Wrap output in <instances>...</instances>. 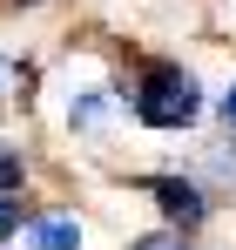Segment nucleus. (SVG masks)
I'll return each mask as SVG.
<instances>
[{
    "label": "nucleus",
    "mask_w": 236,
    "mask_h": 250,
    "mask_svg": "<svg viewBox=\"0 0 236 250\" xmlns=\"http://www.w3.org/2000/svg\"><path fill=\"white\" fill-rule=\"evenodd\" d=\"M14 244L20 250H81V216L75 209H27Z\"/></svg>",
    "instance_id": "nucleus-3"
},
{
    "label": "nucleus",
    "mask_w": 236,
    "mask_h": 250,
    "mask_svg": "<svg viewBox=\"0 0 236 250\" xmlns=\"http://www.w3.org/2000/svg\"><path fill=\"white\" fill-rule=\"evenodd\" d=\"M121 108H128L142 128L176 135V128L202 122L209 95H202L196 68H182L176 54H135V68H128V82H121Z\"/></svg>",
    "instance_id": "nucleus-1"
},
{
    "label": "nucleus",
    "mask_w": 236,
    "mask_h": 250,
    "mask_svg": "<svg viewBox=\"0 0 236 250\" xmlns=\"http://www.w3.org/2000/svg\"><path fill=\"white\" fill-rule=\"evenodd\" d=\"M216 108H223V122H230V135H236V82L223 88V95H216Z\"/></svg>",
    "instance_id": "nucleus-9"
},
{
    "label": "nucleus",
    "mask_w": 236,
    "mask_h": 250,
    "mask_svg": "<svg viewBox=\"0 0 236 250\" xmlns=\"http://www.w3.org/2000/svg\"><path fill=\"white\" fill-rule=\"evenodd\" d=\"M0 7H47V0H0Z\"/></svg>",
    "instance_id": "nucleus-10"
},
{
    "label": "nucleus",
    "mask_w": 236,
    "mask_h": 250,
    "mask_svg": "<svg viewBox=\"0 0 236 250\" xmlns=\"http://www.w3.org/2000/svg\"><path fill=\"white\" fill-rule=\"evenodd\" d=\"M20 216H27V196L20 189H0V244L20 237Z\"/></svg>",
    "instance_id": "nucleus-5"
},
{
    "label": "nucleus",
    "mask_w": 236,
    "mask_h": 250,
    "mask_svg": "<svg viewBox=\"0 0 236 250\" xmlns=\"http://www.w3.org/2000/svg\"><path fill=\"white\" fill-rule=\"evenodd\" d=\"M135 250H196L182 230H156V237H135Z\"/></svg>",
    "instance_id": "nucleus-8"
},
{
    "label": "nucleus",
    "mask_w": 236,
    "mask_h": 250,
    "mask_svg": "<svg viewBox=\"0 0 236 250\" xmlns=\"http://www.w3.org/2000/svg\"><path fill=\"white\" fill-rule=\"evenodd\" d=\"M142 196H156L162 223H169V230H182V237H196L202 223L216 216V196H209V183H202V176H142Z\"/></svg>",
    "instance_id": "nucleus-2"
},
{
    "label": "nucleus",
    "mask_w": 236,
    "mask_h": 250,
    "mask_svg": "<svg viewBox=\"0 0 236 250\" xmlns=\"http://www.w3.org/2000/svg\"><path fill=\"white\" fill-rule=\"evenodd\" d=\"M0 189H27V156L14 142H0Z\"/></svg>",
    "instance_id": "nucleus-6"
},
{
    "label": "nucleus",
    "mask_w": 236,
    "mask_h": 250,
    "mask_svg": "<svg viewBox=\"0 0 236 250\" xmlns=\"http://www.w3.org/2000/svg\"><path fill=\"white\" fill-rule=\"evenodd\" d=\"M27 82H34V75H27L20 61H7V54H0V102H27V95H20Z\"/></svg>",
    "instance_id": "nucleus-7"
},
{
    "label": "nucleus",
    "mask_w": 236,
    "mask_h": 250,
    "mask_svg": "<svg viewBox=\"0 0 236 250\" xmlns=\"http://www.w3.org/2000/svg\"><path fill=\"white\" fill-rule=\"evenodd\" d=\"M108 108H121V95H115V88H81L75 102H68V128L95 135V128L108 122Z\"/></svg>",
    "instance_id": "nucleus-4"
},
{
    "label": "nucleus",
    "mask_w": 236,
    "mask_h": 250,
    "mask_svg": "<svg viewBox=\"0 0 236 250\" xmlns=\"http://www.w3.org/2000/svg\"><path fill=\"white\" fill-rule=\"evenodd\" d=\"M0 250H14V244H0Z\"/></svg>",
    "instance_id": "nucleus-11"
}]
</instances>
